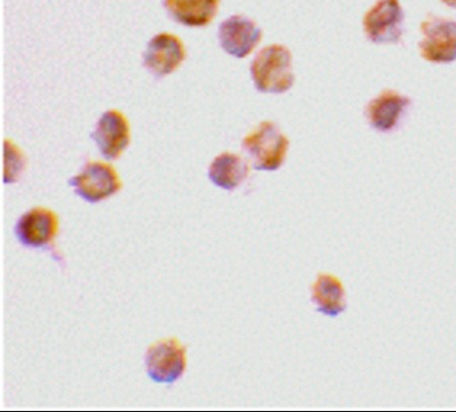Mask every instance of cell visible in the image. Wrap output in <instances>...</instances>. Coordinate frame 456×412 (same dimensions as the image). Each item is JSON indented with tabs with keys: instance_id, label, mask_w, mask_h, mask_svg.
Masks as SVG:
<instances>
[{
	"instance_id": "cell-10",
	"label": "cell",
	"mask_w": 456,
	"mask_h": 412,
	"mask_svg": "<svg viewBox=\"0 0 456 412\" xmlns=\"http://www.w3.org/2000/svg\"><path fill=\"white\" fill-rule=\"evenodd\" d=\"M220 47L228 55L242 59L253 53L263 38L262 29L244 16H232L218 27Z\"/></svg>"
},
{
	"instance_id": "cell-7",
	"label": "cell",
	"mask_w": 456,
	"mask_h": 412,
	"mask_svg": "<svg viewBox=\"0 0 456 412\" xmlns=\"http://www.w3.org/2000/svg\"><path fill=\"white\" fill-rule=\"evenodd\" d=\"M186 59V48L178 36L159 33L151 39L143 53V66L153 78L172 75Z\"/></svg>"
},
{
	"instance_id": "cell-12",
	"label": "cell",
	"mask_w": 456,
	"mask_h": 412,
	"mask_svg": "<svg viewBox=\"0 0 456 412\" xmlns=\"http://www.w3.org/2000/svg\"><path fill=\"white\" fill-rule=\"evenodd\" d=\"M311 301L316 312L336 318L347 309V292L341 279L329 272H321L311 286Z\"/></svg>"
},
{
	"instance_id": "cell-14",
	"label": "cell",
	"mask_w": 456,
	"mask_h": 412,
	"mask_svg": "<svg viewBox=\"0 0 456 412\" xmlns=\"http://www.w3.org/2000/svg\"><path fill=\"white\" fill-rule=\"evenodd\" d=\"M249 175L247 161L233 152L220 153L208 169V178L218 188L233 191Z\"/></svg>"
},
{
	"instance_id": "cell-1",
	"label": "cell",
	"mask_w": 456,
	"mask_h": 412,
	"mask_svg": "<svg viewBox=\"0 0 456 412\" xmlns=\"http://www.w3.org/2000/svg\"><path fill=\"white\" fill-rule=\"evenodd\" d=\"M292 54L281 44L264 47L251 63V77L257 92L281 95L294 85Z\"/></svg>"
},
{
	"instance_id": "cell-8",
	"label": "cell",
	"mask_w": 456,
	"mask_h": 412,
	"mask_svg": "<svg viewBox=\"0 0 456 412\" xmlns=\"http://www.w3.org/2000/svg\"><path fill=\"white\" fill-rule=\"evenodd\" d=\"M59 227L61 222L53 210L37 206L19 218L14 234L21 245L39 249L53 244Z\"/></svg>"
},
{
	"instance_id": "cell-6",
	"label": "cell",
	"mask_w": 456,
	"mask_h": 412,
	"mask_svg": "<svg viewBox=\"0 0 456 412\" xmlns=\"http://www.w3.org/2000/svg\"><path fill=\"white\" fill-rule=\"evenodd\" d=\"M404 13L399 0H379L365 13L364 34L374 44H398L403 35Z\"/></svg>"
},
{
	"instance_id": "cell-9",
	"label": "cell",
	"mask_w": 456,
	"mask_h": 412,
	"mask_svg": "<svg viewBox=\"0 0 456 412\" xmlns=\"http://www.w3.org/2000/svg\"><path fill=\"white\" fill-rule=\"evenodd\" d=\"M91 137L102 158L107 161L119 159L130 144V125L126 116L118 110H108L95 123Z\"/></svg>"
},
{
	"instance_id": "cell-11",
	"label": "cell",
	"mask_w": 456,
	"mask_h": 412,
	"mask_svg": "<svg viewBox=\"0 0 456 412\" xmlns=\"http://www.w3.org/2000/svg\"><path fill=\"white\" fill-rule=\"evenodd\" d=\"M411 101L407 95L394 90L381 92L365 107V118L370 127L380 132L389 134L398 125Z\"/></svg>"
},
{
	"instance_id": "cell-3",
	"label": "cell",
	"mask_w": 456,
	"mask_h": 412,
	"mask_svg": "<svg viewBox=\"0 0 456 412\" xmlns=\"http://www.w3.org/2000/svg\"><path fill=\"white\" fill-rule=\"evenodd\" d=\"M144 364L147 376L153 382L174 384L187 370V348L178 338H165L147 349Z\"/></svg>"
},
{
	"instance_id": "cell-13",
	"label": "cell",
	"mask_w": 456,
	"mask_h": 412,
	"mask_svg": "<svg viewBox=\"0 0 456 412\" xmlns=\"http://www.w3.org/2000/svg\"><path fill=\"white\" fill-rule=\"evenodd\" d=\"M219 0H164L168 16L189 28L208 26L216 18Z\"/></svg>"
},
{
	"instance_id": "cell-15",
	"label": "cell",
	"mask_w": 456,
	"mask_h": 412,
	"mask_svg": "<svg viewBox=\"0 0 456 412\" xmlns=\"http://www.w3.org/2000/svg\"><path fill=\"white\" fill-rule=\"evenodd\" d=\"M26 168L24 153L9 139L4 141V182L16 183L20 180Z\"/></svg>"
},
{
	"instance_id": "cell-5",
	"label": "cell",
	"mask_w": 456,
	"mask_h": 412,
	"mask_svg": "<svg viewBox=\"0 0 456 412\" xmlns=\"http://www.w3.org/2000/svg\"><path fill=\"white\" fill-rule=\"evenodd\" d=\"M422 39L418 43L425 61L452 63L456 61V21L430 14L421 26Z\"/></svg>"
},
{
	"instance_id": "cell-16",
	"label": "cell",
	"mask_w": 456,
	"mask_h": 412,
	"mask_svg": "<svg viewBox=\"0 0 456 412\" xmlns=\"http://www.w3.org/2000/svg\"><path fill=\"white\" fill-rule=\"evenodd\" d=\"M447 6L452 7V9L456 10V0H441Z\"/></svg>"
},
{
	"instance_id": "cell-2",
	"label": "cell",
	"mask_w": 456,
	"mask_h": 412,
	"mask_svg": "<svg viewBox=\"0 0 456 412\" xmlns=\"http://www.w3.org/2000/svg\"><path fill=\"white\" fill-rule=\"evenodd\" d=\"M289 144L274 122L263 121L242 139L241 149L255 170L275 172L283 166Z\"/></svg>"
},
{
	"instance_id": "cell-4",
	"label": "cell",
	"mask_w": 456,
	"mask_h": 412,
	"mask_svg": "<svg viewBox=\"0 0 456 412\" xmlns=\"http://www.w3.org/2000/svg\"><path fill=\"white\" fill-rule=\"evenodd\" d=\"M69 185L88 203H99L119 193L123 184L116 169L104 161H88Z\"/></svg>"
}]
</instances>
